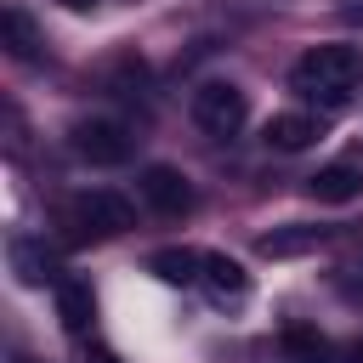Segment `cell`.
Segmentation results:
<instances>
[{
	"instance_id": "cell-1",
	"label": "cell",
	"mask_w": 363,
	"mask_h": 363,
	"mask_svg": "<svg viewBox=\"0 0 363 363\" xmlns=\"http://www.w3.org/2000/svg\"><path fill=\"white\" fill-rule=\"evenodd\" d=\"M289 91L306 96V102H318V108H329V113L346 108L352 91H357V51L352 45H318V51H306L289 68Z\"/></svg>"
},
{
	"instance_id": "cell-2",
	"label": "cell",
	"mask_w": 363,
	"mask_h": 363,
	"mask_svg": "<svg viewBox=\"0 0 363 363\" xmlns=\"http://www.w3.org/2000/svg\"><path fill=\"white\" fill-rule=\"evenodd\" d=\"M62 227L74 244H96V238H119L125 227H136V210L113 187H91V193H74L62 204Z\"/></svg>"
},
{
	"instance_id": "cell-3",
	"label": "cell",
	"mask_w": 363,
	"mask_h": 363,
	"mask_svg": "<svg viewBox=\"0 0 363 363\" xmlns=\"http://www.w3.org/2000/svg\"><path fill=\"white\" fill-rule=\"evenodd\" d=\"M187 113H193V125L204 130V136H238V125H244V91L238 85H227V79H210V85H199L193 91V102H187Z\"/></svg>"
},
{
	"instance_id": "cell-4",
	"label": "cell",
	"mask_w": 363,
	"mask_h": 363,
	"mask_svg": "<svg viewBox=\"0 0 363 363\" xmlns=\"http://www.w3.org/2000/svg\"><path fill=\"white\" fill-rule=\"evenodd\" d=\"M68 147H74L85 164H125L130 147H136V136H130L119 119H79V125L68 130Z\"/></svg>"
},
{
	"instance_id": "cell-5",
	"label": "cell",
	"mask_w": 363,
	"mask_h": 363,
	"mask_svg": "<svg viewBox=\"0 0 363 363\" xmlns=\"http://www.w3.org/2000/svg\"><path fill=\"white\" fill-rule=\"evenodd\" d=\"M136 187H142V204H147L153 216H164V221H176V216L193 210V187H187V176L170 170V164H147V170L136 176Z\"/></svg>"
},
{
	"instance_id": "cell-6",
	"label": "cell",
	"mask_w": 363,
	"mask_h": 363,
	"mask_svg": "<svg viewBox=\"0 0 363 363\" xmlns=\"http://www.w3.org/2000/svg\"><path fill=\"white\" fill-rule=\"evenodd\" d=\"M306 187H312V199H323V204H346V199H357V193H363V147H352L346 159L323 164Z\"/></svg>"
},
{
	"instance_id": "cell-7",
	"label": "cell",
	"mask_w": 363,
	"mask_h": 363,
	"mask_svg": "<svg viewBox=\"0 0 363 363\" xmlns=\"http://www.w3.org/2000/svg\"><path fill=\"white\" fill-rule=\"evenodd\" d=\"M329 244V227H272V233H261V255H306V250H323Z\"/></svg>"
},
{
	"instance_id": "cell-8",
	"label": "cell",
	"mask_w": 363,
	"mask_h": 363,
	"mask_svg": "<svg viewBox=\"0 0 363 363\" xmlns=\"http://www.w3.org/2000/svg\"><path fill=\"white\" fill-rule=\"evenodd\" d=\"M199 284H204L216 301H244V289H250V278H244V267H238L233 255H204Z\"/></svg>"
},
{
	"instance_id": "cell-9",
	"label": "cell",
	"mask_w": 363,
	"mask_h": 363,
	"mask_svg": "<svg viewBox=\"0 0 363 363\" xmlns=\"http://www.w3.org/2000/svg\"><path fill=\"white\" fill-rule=\"evenodd\" d=\"M0 40H6V51H11L17 62H28V57L40 51V34H34V23H28L23 6H6V11H0Z\"/></svg>"
},
{
	"instance_id": "cell-10",
	"label": "cell",
	"mask_w": 363,
	"mask_h": 363,
	"mask_svg": "<svg viewBox=\"0 0 363 363\" xmlns=\"http://www.w3.org/2000/svg\"><path fill=\"white\" fill-rule=\"evenodd\" d=\"M312 136H318V119L312 113H272V125H267V142L284 147V153H301Z\"/></svg>"
},
{
	"instance_id": "cell-11",
	"label": "cell",
	"mask_w": 363,
	"mask_h": 363,
	"mask_svg": "<svg viewBox=\"0 0 363 363\" xmlns=\"http://www.w3.org/2000/svg\"><path fill=\"white\" fill-rule=\"evenodd\" d=\"M147 267H153L164 284H199V272H204V255H199V250H159Z\"/></svg>"
},
{
	"instance_id": "cell-12",
	"label": "cell",
	"mask_w": 363,
	"mask_h": 363,
	"mask_svg": "<svg viewBox=\"0 0 363 363\" xmlns=\"http://www.w3.org/2000/svg\"><path fill=\"white\" fill-rule=\"evenodd\" d=\"M11 267H17L23 284H45V278H51V255H45V244H34V238H11Z\"/></svg>"
},
{
	"instance_id": "cell-13",
	"label": "cell",
	"mask_w": 363,
	"mask_h": 363,
	"mask_svg": "<svg viewBox=\"0 0 363 363\" xmlns=\"http://www.w3.org/2000/svg\"><path fill=\"white\" fill-rule=\"evenodd\" d=\"M284 352H289V363H329V340L318 335V329H284Z\"/></svg>"
},
{
	"instance_id": "cell-14",
	"label": "cell",
	"mask_w": 363,
	"mask_h": 363,
	"mask_svg": "<svg viewBox=\"0 0 363 363\" xmlns=\"http://www.w3.org/2000/svg\"><path fill=\"white\" fill-rule=\"evenodd\" d=\"M57 306H62V323H68L74 335L91 323V295H85L79 284H62V289H57Z\"/></svg>"
},
{
	"instance_id": "cell-15",
	"label": "cell",
	"mask_w": 363,
	"mask_h": 363,
	"mask_svg": "<svg viewBox=\"0 0 363 363\" xmlns=\"http://www.w3.org/2000/svg\"><path fill=\"white\" fill-rule=\"evenodd\" d=\"M340 289L363 301V267H340Z\"/></svg>"
},
{
	"instance_id": "cell-16",
	"label": "cell",
	"mask_w": 363,
	"mask_h": 363,
	"mask_svg": "<svg viewBox=\"0 0 363 363\" xmlns=\"http://www.w3.org/2000/svg\"><path fill=\"white\" fill-rule=\"evenodd\" d=\"M340 363H363V335H357V340H346V346H340Z\"/></svg>"
},
{
	"instance_id": "cell-17",
	"label": "cell",
	"mask_w": 363,
	"mask_h": 363,
	"mask_svg": "<svg viewBox=\"0 0 363 363\" xmlns=\"http://www.w3.org/2000/svg\"><path fill=\"white\" fill-rule=\"evenodd\" d=\"M91 363H119V357H113V352H102V346H96V352H91Z\"/></svg>"
},
{
	"instance_id": "cell-18",
	"label": "cell",
	"mask_w": 363,
	"mask_h": 363,
	"mask_svg": "<svg viewBox=\"0 0 363 363\" xmlns=\"http://www.w3.org/2000/svg\"><path fill=\"white\" fill-rule=\"evenodd\" d=\"M62 6H91V0H62Z\"/></svg>"
}]
</instances>
